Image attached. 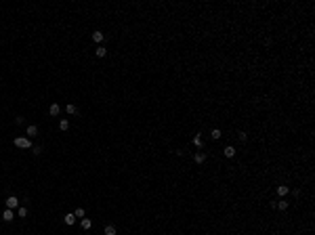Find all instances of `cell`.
<instances>
[{"label":"cell","instance_id":"4fadbf2b","mask_svg":"<svg viewBox=\"0 0 315 235\" xmlns=\"http://www.w3.org/2000/svg\"><path fill=\"white\" fill-rule=\"evenodd\" d=\"M76 111H78V107H76L74 103H67V105H65V113L72 116V113H76Z\"/></svg>","mask_w":315,"mask_h":235},{"label":"cell","instance_id":"ffe728a7","mask_svg":"<svg viewBox=\"0 0 315 235\" xmlns=\"http://www.w3.org/2000/svg\"><path fill=\"white\" fill-rule=\"evenodd\" d=\"M32 151H34V155H40L42 153V147L40 145H32Z\"/></svg>","mask_w":315,"mask_h":235},{"label":"cell","instance_id":"277c9868","mask_svg":"<svg viewBox=\"0 0 315 235\" xmlns=\"http://www.w3.org/2000/svg\"><path fill=\"white\" fill-rule=\"evenodd\" d=\"M275 193H277L279 197H286V195L290 193V189H288V185H277V189H275Z\"/></svg>","mask_w":315,"mask_h":235},{"label":"cell","instance_id":"ac0fdd59","mask_svg":"<svg viewBox=\"0 0 315 235\" xmlns=\"http://www.w3.org/2000/svg\"><path fill=\"white\" fill-rule=\"evenodd\" d=\"M59 128H61V130H67V128H69V120H65V118H63V120L59 122Z\"/></svg>","mask_w":315,"mask_h":235},{"label":"cell","instance_id":"ba28073f","mask_svg":"<svg viewBox=\"0 0 315 235\" xmlns=\"http://www.w3.org/2000/svg\"><path fill=\"white\" fill-rule=\"evenodd\" d=\"M193 162H195V164H204V162H206V153L198 151V153L193 155Z\"/></svg>","mask_w":315,"mask_h":235},{"label":"cell","instance_id":"5bb4252c","mask_svg":"<svg viewBox=\"0 0 315 235\" xmlns=\"http://www.w3.org/2000/svg\"><path fill=\"white\" fill-rule=\"evenodd\" d=\"M210 137H212L214 141H219V139L223 137V132H221V128H212V132H210Z\"/></svg>","mask_w":315,"mask_h":235},{"label":"cell","instance_id":"3957f363","mask_svg":"<svg viewBox=\"0 0 315 235\" xmlns=\"http://www.w3.org/2000/svg\"><path fill=\"white\" fill-rule=\"evenodd\" d=\"M36 135H38V126L30 124V126L25 128V137H27V139H32V137H36Z\"/></svg>","mask_w":315,"mask_h":235},{"label":"cell","instance_id":"5b68a950","mask_svg":"<svg viewBox=\"0 0 315 235\" xmlns=\"http://www.w3.org/2000/svg\"><path fill=\"white\" fill-rule=\"evenodd\" d=\"M92 40L101 46V44H103V40H105V34H103V32H92Z\"/></svg>","mask_w":315,"mask_h":235},{"label":"cell","instance_id":"8fae6325","mask_svg":"<svg viewBox=\"0 0 315 235\" xmlns=\"http://www.w3.org/2000/svg\"><path fill=\"white\" fill-rule=\"evenodd\" d=\"M80 227H82L84 231H88L90 227H92V221H90V218H80Z\"/></svg>","mask_w":315,"mask_h":235},{"label":"cell","instance_id":"52a82bcc","mask_svg":"<svg viewBox=\"0 0 315 235\" xmlns=\"http://www.w3.org/2000/svg\"><path fill=\"white\" fill-rule=\"evenodd\" d=\"M13 218H15V212H13V210H8V208H6V210H4V212H2V221H4V223H11V221H13Z\"/></svg>","mask_w":315,"mask_h":235},{"label":"cell","instance_id":"603a6c76","mask_svg":"<svg viewBox=\"0 0 315 235\" xmlns=\"http://www.w3.org/2000/svg\"><path fill=\"white\" fill-rule=\"evenodd\" d=\"M239 141H248V135L246 132H239Z\"/></svg>","mask_w":315,"mask_h":235},{"label":"cell","instance_id":"9a60e30c","mask_svg":"<svg viewBox=\"0 0 315 235\" xmlns=\"http://www.w3.org/2000/svg\"><path fill=\"white\" fill-rule=\"evenodd\" d=\"M275 208H279V210H288V202H286V199H279V202H275Z\"/></svg>","mask_w":315,"mask_h":235},{"label":"cell","instance_id":"9c48e42d","mask_svg":"<svg viewBox=\"0 0 315 235\" xmlns=\"http://www.w3.org/2000/svg\"><path fill=\"white\" fill-rule=\"evenodd\" d=\"M95 55H97L99 59H103V57L107 55V48H105L103 44H101V46H97V48H95Z\"/></svg>","mask_w":315,"mask_h":235},{"label":"cell","instance_id":"d6986e66","mask_svg":"<svg viewBox=\"0 0 315 235\" xmlns=\"http://www.w3.org/2000/svg\"><path fill=\"white\" fill-rule=\"evenodd\" d=\"M74 216H76V218H84V208H76Z\"/></svg>","mask_w":315,"mask_h":235},{"label":"cell","instance_id":"30bf717a","mask_svg":"<svg viewBox=\"0 0 315 235\" xmlns=\"http://www.w3.org/2000/svg\"><path fill=\"white\" fill-rule=\"evenodd\" d=\"M223 153H225V157H235V147L227 145L225 149H223Z\"/></svg>","mask_w":315,"mask_h":235},{"label":"cell","instance_id":"7402d4cb","mask_svg":"<svg viewBox=\"0 0 315 235\" xmlns=\"http://www.w3.org/2000/svg\"><path fill=\"white\" fill-rule=\"evenodd\" d=\"M15 124H17V126H21V124H23V118H21V116H17V118H15Z\"/></svg>","mask_w":315,"mask_h":235},{"label":"cell","instance_id":"e0dca14e","mask_svg":"<svg viewBox=\"0 0 315 235\" xmlns=\"http://www.w3.org/2000/svg\"><path fill=\"white\" fill-rule=\"evenodd\" d=\"M193 145H195L198 149H200V147H204V141H202V137H200V135H195V137H193Z\"/></svg>","mask_w":315,"mask_h":235},{"label":"cell","instance_id":"2e32d148","mask_svg":"<svg viewBox=\"0 0 315 235\" xmlns=\"http://www.w3.org/2000/svg\"><path fill=\"white\" fill-rule=\"evenodd\" d=\"M63 223H65V225H74V223H76V216H74V214H65Z\"/></svg>","mask_w":315,"mask_h":235},{"label":"cell","instance_id":"8992f818","mask_svg":"<svg viewBox=\"0 0 315 235\" xmlns=\"http://www.w3.org/2000/svg\"><path fill=\"white\" fill-rule=\"evenodd\" d=\"M48 113H50V116H59V113H61V105H59V103H50Z\"/></svg>","mask_w":315,"mask_h":235},{"label":"cell","instance_id":"6da1fadb","mask_svg":"<svg viewBox=\"0 0 315 235\" xmlns=\"http://www.w3.org/2000/svg\"><path fill=\"white\" fill-rule=\"evenodd\" d=\"M15 147H21V149H32V141L27 137H15Z\"/></svg>","mask_w":315,"mask_h":235},{"label":"cell","instance_id":"7a4b0ae2","mask_svg":"<svg viewBox=\"0 0 315 235\" xmlns=\"http://www.w3.org/2000/svg\"><path fill=\"white\" fill-rule=\"evenodd\" d=\"M4 204H6V208H8V210H15V208H19V199H17L15 195L6 197V202H4Z\"/></svg>","mask_w":315,"mask_h":235},{"label":"cell","instance_id":"44dd1931","mask_svg":"<svg viewBox=\"0 0 315 235\" xmlns=\"http://www.w3.org/2000/svg\"><path fill=\"white\" fill-rule=\"evenodd\" d=\"M17 214H19L21 218H25V216H27V208H17Z\"/></svg>","mask_w":315,"mask_h":235},{"label":"cell","instance_id":"7c38bea8","mask_svg":"<svg viewBox=\"0 0 315 235\" xmlns=\"http://www.w3.org/2000/svg\"><path fill=\"white\" fill-rule=\"evenodd\" d=\"M116 233H118V229H116L114 225H107V227L103 229V235H116Z\"/></svg>","mask_w":315,"mask_h":235}]
</instances>
